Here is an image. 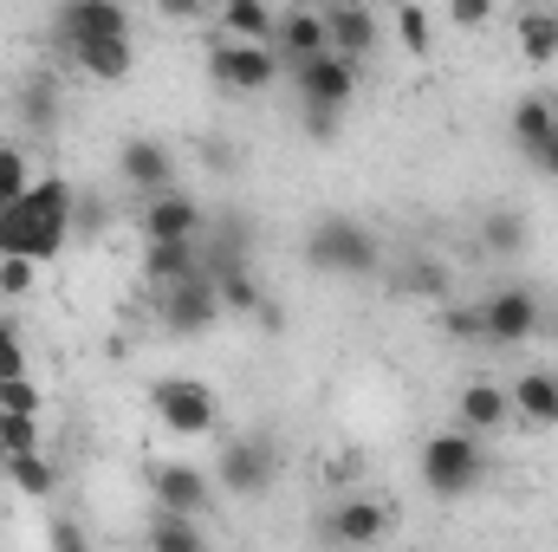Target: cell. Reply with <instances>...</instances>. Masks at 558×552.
<instances>
[{"mask_svg":"<svg viewBox=\"0 0 558 552\" xmlns=\"http://www.w3.org/2000/svg\"><path fill=\"white\" fill-rule=\"evenodd\" d=\"M72 241V189L59 176H39L13 208H0V261H52Z\"/></svg>","mask_w":558,"mask_h":552,"instance_id":"obj_1","label":"cell"},{"mask_svg":"<svg viewBox=\"0 0 558 552\" xmlns=\"http://www.w3.org/2000/svg\"><path fill=\"white\" fill-rule=\"evenodd\" d=\"M305 261H312V274L371 279L384 267V248H377V235H371L364 221H351V215H318L312 235H305Z\"/></svg>","mask_w":558,"mask_h":552,"instance_id":"obj_2","label":"cell"},{"mask_svg":"<svg viewBox=\"0 0 558 552\" xmlns=\"http://www.w3.org/2000/svg\"><path fill=\"white\" fill-rule=\"evenodd\" d=\"M422 488L435 494V501H461V494H474L481 481H487V455H481V435H468V429H435L428 442H422Z\"/></svg>","mask_w":558,"mask_h":552,"instance_id":"obj_3","label":"cell"},{"mask_svg":"<svg viewBox=\"0 0 558 552\" xmlns=\"http://www.w3.org/2000/svg\"><path fill=\"white\" fill-rule=\"evenodd\" d=\"M539 332H546V305H539V292H526V286H500V292L481 299V345L520 351V345H533Z\"/></svg>","mask_w":558,"mask_h":552,"instance_id":"obj_4","label":"cell"},{"mask_svg":"<svg viewBox=\"0 0 558 552\" xmlns=\"http://www.w3.org/2000/svg\"><path fill=\"white\" fill-rule=\"evenodd\" d=\"M149 410L162 429H175V435H208L215 429V391L202 384V377H156V391H149Z\"/></svg>","mask_w":558,"mask_h":552,"instance_id":"obj_5","label":"cell"},{"mask_svg":"<svg viewBox=\"0 0 558 552\" xmlns=\"http://www.w3.org/2000/svg\"><path fill=\"white\" fill-rule=\"evenodd\" d=\"M215 475H221V488H228L234 501H260V494L274 488V475H279V448L267 442V435H234V442L221 448Z\"/></svg>","mask_w":558,"mask_h":552,"instance_id":"obj_6","label":"cell"},{"mask_svg":"<svg viewBox=\"0 0 558 552\" xmlns=\"http://www.w3.org/2000/svg\"><path fill=\"white\" fill-rule=\"evenodd\" d=\"M208 72H215V85H228V92H267L286 65H279L274 46H234V39H215V46H208Z\"/></svg>","mask_w":558,"mask_h":552,"instance_id":"obj_7","label":"cell"},{"mask_svg":"<svg viewBox=\"0 0 558 552\" xmlns=\"http://www.w3.org/2000/svg\"><path fill=\"white\" fill-rule=\"evenodd\" d=\"M292 92H299V105L305 111H344L351 98H357V65H344V59H305V65H292Z\"/></svg>","mask_w":558,"mask_h":552,"instance_id":"obj_8","label":"cell"},{"mask_svg":"<svg viewBox=\"0 0 558 552\" xmlns=\"http://www.w3.org/2000/svg\"><path fill=\"white\" fill-rule=\"evenodd\" d=\"M156 312H162V332H175V338H202V332L221 319V292H215V279L208 274H195V279H182V286H169Z\"/></svg>","mask_w":558,"mask_h":552,"instance_id":"obj_9","label":"cell"},{"mask_svg":"<svg viewBox=\"0 0 558 552\" xmlns=\"http://www.w3.org/2000/svg\"><path fill=\"white\" fill-rule=\"evenodd\" d=\"M384 533H390V507L371 501V494L338 501V507L325 514V540L338 552H371V547H384Z\"/></svg>","mask_w":558,"mask_h":552,"instance_id":"obj_10","label":"cell"},{"mask_svg":"<svg viewBox=\"0 0 558 552\" xmlns=\"http://www.w3.org/2000/svg\"><path fill=\"white\" fill-rule=\"evenodd\" d=\"M149 488H156V514H175V520H202L208 501H215L208 475L189 468V461H156L149 468Z\"/></svg>","mask_w":558,"mask_h":552,"instance_id":"obj_11","label":"cell"},{"mask_svg":"<svg viewBox=\"0 0 558 552\" xmlns=\"http://www.w3.org/2000/svg\"><path fill=\"white\" fill-rule=\"evenodd\" d=\"M377 39H384V26H377V13H371V7H357V0L325 7V46H331V59L357 65L364 52H377Z\"/></svg>","mask_w":558,"mask_h":552,"instance_id":"obj_12","label":"cell"},{"mask_svg":"<svg viewBox=\"0 0 558 552\" xmlns=\"http://www.w3.org/2000/svg\"><path fill=\"white\" fill-rule=\"evenodd\" d=\"M202 235V202L189 195V189H169V195H156L149 208H143V241L149 248H182V241H195Z\"/></svg>","mask_w":558,"mask_h":552,"instance_id":"obj_13","label":"cell"},{"mask_svg":"<svg viewBox=\"0 0 558 552\" xmlns=\"http://www.w3.org/2000/svg\"><path fill=\"white\" fill-rule=\"evenodd\" d=\"M274 52L279 65L292 72V65H305V59H325L331 46H325V13H312V7H286L274 20Z\"/></svg>","mask_w":558,"mask_h":552,"instance_id":"obj_14","label":"cell"},{"mask_svg":"<svg viewBox=\"0 0 558 552\" xmlns=\"http://www.w3.org/2000/svg\"><path fill=\"white\" fill-rule=\"evenodd\" d=\"M118 169H124V182H131V189H143L149 202L175 189V156H169L156 137H124V149H118Z\"/></svg>","mask_w":558,"mask_h":552,"instance_id":"obj_15","label":"cell"},{"mask_svg":"<svg viewBox=\"0 0 558 552\" xmlns=\"http://www.w3.org/2000/svg\"><path fill=\"white\" fill-rule=\"evenodd\" d=\"M59 33H65V46H78V39H131V13L111 7V0H78V7L59 13Z\"/></svg>","mask_w":558,"mask_h":552,"instance_id":"obj_16","label":"cell"},{"mask_svg":"<svg viewBox=\"0 0 558 552\" xmlns=\"http://www.w3.org/2000/svg\"><path fill=\"white\" fill-rule=\"evenodd\" d=\"M454 416H461V429H468V435H494L500 422H513V397H507L500 384L474 377V384L454 397Z\"/></svg>","mask_w":558,"mask_h":552,"instance_id":"obj_17","label":"cell"},{"mask_svg":"<svg viewBox=\"0 0 558 552\" xmlns=\"http://www.w3.org/2000/svg\"><path fill=\"white\" fill-rule=\"evenodd\" d=\"M72 65L85 79H98V85H124L131 65H137V52H131V39H78L72 46Z\"/></svg>","mask_w":558,"mask_h":552,"instance_id":"obj_18","label":"cell"},{"mask_svg":"<svg viewBox=\"0 0 558 552\" xmlns=\"http://www.w3.org/2000/svg\"><path fill=\"white\" fill-rule=\"evenodd\" d=\"M513 416L533 429H558V371H520V384L507 391Z\"/></svg>","mask_w":558,"mask_h":552,"instance_id":"obj_19","label":"cell"},{"mask_svg":"<svg viewBox=\"0 0 558 552\" xmlns=\"http://www.w3.org/2000/svg\"><path fill=\"white\" fill-rule=\"evenodd\" d=\"M553 124H558V98H546V92H533V98H520V105H513V143L526 149V163L546 149Z\"/></svg>","mask_w":558,"mask_h":552,"instance_id":"obj_20","label":"cell"},{"mask_svg":"<svg viewBox=\"0 0 558 552\" xmlns=\"http://www.w3.org/2000/svg\"><path fill=\"white\" fill-rule=\"evenodd\" d=\"M202 274V248L195 241H182V248H143V279L149 286H182V279H195Z\"/></svg>","mask_w":558,"mask_h":552,"instance_id":"obj_21","label":"cell"},{"mask_svg":"<svg viewBox=\"0 0 558 552\" xmlns=\"http://www.w3.org/2000/svg\"><path fill=\"white\" fill-rule=\"evenodd\" d=\"M221 39H234V46H274V13L260 0H228L221 7Z\"/></svg>","mask_w":558,"mask_h":552,"instance_id":"obj_22","label":"cell"},{"mask_svg":"<svg viewBox=\"0 0 558 552\" xmlns=\"http://www.w3.org/2000/svg\"><path fill=\"white\" fill-rule=\"evenodd\" d=\"M13 105H20L26 131H59V79H52V72H33V79L13 92Z\"/></svg>","mask_w":558,"mask_h":552,"instance_id":"obj_23","label":"cell"},{"mask_svg":"<svg viewBox=\"0 0 558 552\" xmlns=\"http://www.w3.org/2000/svg\"><path fill=\"white\" fill-rule=\"evenodd\" d=\"M481 248H487L494 261H520V254H526V221H520V208H487Z\"/></svg>","mask_w":558,"mask_h":552,"instance_id":"obj_24","label":"cell"},{"mask_svg":"<svg viewBox=\"0 0 558 552\" xmlns=\"http://www.w3.org/2000/svg\"><path fill=\"white\" fill-rule=\"evenodd\" d=\"M215 292H221V312H241V319H247V312H254V319H260V312H267V299H260V279L247 274V267H215Z\"/></svg>","mask_w":558,"mask_h":552,"instance_id":"obj_25","label":"cell"},{"mask_svg":"<svg viewBox=\"0 0 558 552\" xmlns=\"http://www.w3.org/2000/svg\"><path fill=\"white\" fill-rule=\"evenodd\" d=\"M520 52H526L533 65H553L558 59V13L553 7H526V13H520Z\"/></svg>","mask_w":558,"mask_h":552,"instance_id":"obj_26","label":"cell"},{"mask_svg":"<svg viewBox=\"0 0 558 552\" xmlns=\"http://www.w3.org/2000/svg\"><path fill=\"white\" fill-rule=\"evenodd\" d=\"M149 552H208L195 520H175V514H156L149 520Z\"/></svg>","mask_w":558,"mask_h":552,"instance_id":"obj_27","label":"cell"},{"mask_svg":"<svg viewBox=\"0 0 558 552\" xmlns=\"http://www.w3.org/2000/svg\"><path fill=\"white\" fill-rule=\"evenodd\" d=\"M7 481H13L20 494H33V501H52V488H59V481H52V461H46L39 448H33V455H13V461H7Z\"/></svg>","mask_w":558,"mask_h":552,"instance_id":"obj_28","label":"cell"},{"mask_svg":"<svg viewBox=\"0 0 558 552\" xmlns=\"http://www.w3.org/2000/svg\"><path fill=\"white\" fill-rule=\"evenodd\" d=\"M26 189H33L26 149H20V143H0V208H13V202H20Z\"/></svg>","mask_w":558,"mask_h":552,"instance_id":"obj_29","label":"cell"},{"mask_svg":"<svg viewBox=\"0 0 558 552\" xmlns=\"http://www.w3.org/2000/svg\"><path fill=\"white\" fill-rule=\"evenodd\" d=\"M403 292H416V299H441V292H448V274H441L435 261H410V267H403Z\"/></svg>","mask_w":558,"mask_h":552,"instance_id":"obj_30","label":"cell"},{"mask_svg":"<svg viewBox=\"0 0 558 552\" xmlns=\"http://www.w3.org/2000/svg\"><path fill=\"white\" fill-rule=\"evenodd\" d=\"M39 404H46V397H39V391H33L26 377L0 384V410H7V416H26V422H39Z\"/></svg>","mask_w":558,"mask_h":552,"instance_id":"obj_31","label":"cell"},{"mask_svg":"<svg viewBox=\"0 0 558 552\" xmlns=\"http://www.w3.org/2000/svg\"><path fill=\"white\" fill-rule=\"evenodd\" d=\"M390 26H397V39H403L410 52H428V13H422V7H397Z\"/></svg>","mask_w":558,"mask_h":552,"instance_id":"obj_32","label":"cell"},{"mask_svg":"<svg viewBox=\"0 0 558 552\" xmlns=\"http://www.w3.org/2000/svg\"><path fill=\"white\" fill-rule=\"evenodd\" d=\"M441 332L461 338V345H481V305H448L441 312Z\"/></svg>","mask_w":558,"mask_h":552,"instance_id":"obj_33","label":"cell"},{"mask_svg":"<svg viewBox=\"0 0 558 552\" xmlns=\"http://www.w3.org/2000/svg\"><path fill=\"white\" fill-rule=\"evenodd\" d=\"M13 377H26V345H20V332L0 319V384H13Z\"/></svg>","mask_w":558,"mask_h":552,"instance_id":"obj_34","label":"cell"},{"mask_svg":"<svg viewBox=\"0 0 558 552\" xmlns=\"http://www.w3.org/2000/svg\"><path fill=\"white\" fill-rule=\"evenodd\" d=\"M33 261H0V299H26L33 292Z\"/></svg>","mask_w":558,"mask_h":552,"instance_id":"obj_35","label":"cell"},{"mask_svg":"<svg viewBox=\"0 0 558 552\" xmlns=\"http://www.w3.org/2000/svg\"><path fill=\"white\" fill-rule=\"evenodd\" d=\"M46 540H52V552H92V533H85L78 520H52Z\"/></svg>","mask_w":558,"mask_h":552,"instance_id":"obj_36","label":"cell"},{"mask_svg":"<svg viewBox=\"0 0 558 552\" xmlns=\"http://www.w3.org/2000/svg\"><path fill=\"white\" fill-rule=\"evenodd\" d=\"M487 13H494L487 0H454V7H448V20H454V26H481Z\"/></svg>","mask_w":558,"mask_h":552,"instance_id":"obj_37","label":"cell"},{"mask_svg":"<svg viewBox=\"0 0 558 552\" xmlns=\"http://www.w3.org/2000/svg\"><path fill=\"white\" fill-rule=\"evenodd\" d=\"M305 137L331 143V137H338V118H331V111H305Z\"/></svg>","mask_w":558,"mask_h":552,"instance_id":"obj_38","label":"cell"},{"mask_svg":"<svg viewBox=\"0 0 558 552\" xmlns=\"http://www.w3.org/2000/svg\"><path fill=\"white\" fill-rule=\"evenodd\" d=\"M533 169H539V176H553V182H558V124H553V137H546V149L533 156Z\"/></svg>","mask_w":558,"mask_h":552,"instance_id":"obj_39","label":"cell"},{"mask_svg":"<svg viewBox=\"0 0 558 552\" xmlns=\"http://www.w3.org/2000/svg\"><path fill=\"white\" fill-rule=\"evenodd\" d=\"M195 13H202L195 0H162V20H195Z\"/></svg>","mask_w":558,"mask_h":552,"instance_id":"obj_40","label":"cell"},{"mask_svg":"<svg viewBox=\"0 0 558 552\" xmlns=\"http://www.w3.org/2000/svg\"><path fill=\"white\" fill-rule=\"evenodd\" d=\"M546 332H553V345H558V305H553V312H546Z\"/></svg>","mask_w":558,"mask_h":552,"instance_id":"obj_41","label":"cell"},{"mask_svg":"<svg viewBox=\"0 0 558 552\" xmlns=\"http://www.w3.org/2000/svg\"><path fill=\"white\" fill-rule=\"evenodd\" d=\"M0 435H7V410H0Z\"/></svg>","mask_w":558,"mask_h":552,"instance_id":"obj_42","label":"cell"}]
</instances>
